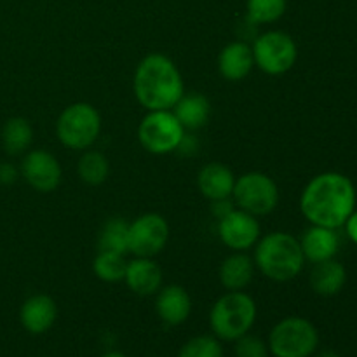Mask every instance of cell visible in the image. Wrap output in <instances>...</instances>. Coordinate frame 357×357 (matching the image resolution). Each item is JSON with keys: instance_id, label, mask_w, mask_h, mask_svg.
I'll list each match as a JSON object with an SVG mask.
<instances>
[{"instance_id": "obj_1", "label": "cell", "mask_w": 357, "mask_h": 357, "mask_svg": "<svg viewBox=\"0 0 357 357\" xmlns=\"http://www.w3.org/2000/svg\"><path fill=\"white\" fill-rule=\"evenodd\" d=\"M356 209V187L342 173L314 176L300 195V211L310 225L340 229Z\"/></svg>"}, {"instance_id": "obj_2", "label": "cell", "mask_w": 357, "mask_h": 357, "mask_svg": "<svg viewBox=\"0 0 357 357\" xmlns=\"http://www.w3.org/2000/svg\"><path fill=\"white\" fill-rule=\"evenodd\" d=\"M132 91L146 112L171 110L185 94L183 77L173 59L162 52H150L136 66Z\"/></svg>"}, {"instance_id": "obj_3", "label": "cell", "mask_w": 357, "mask_h": 357, "mask_svg": "<svg viewBox=\"0 0 357 357\" xmlns=\"http://www.w3.org/2000/svg\"><path fill=\"white\" fill-rule=\"evenodd\" d=\"M255 267L274 282L293 281L303 271L300 241L288 232L265 234L255 244Z\"/></svg>"}, {"instance_id": "obj_4", "label": "cell", "mask_w": 357, "mask_h": 357, "mask_svg": "<svg viewBox=\"0 0 357 357\" xmlns=\"http://www.w3.org/2000/svg\"><path fill=\"white\" fill-rule=\"evenodd\" d=\"M257 302L246 291H227L209 312V326L220 342H236L248 335L257 321Z\"/></svg>"}, {"instance_id": "obj_5", "label": "cell", "mask_w": 357, "mask_h": 357, "mask_svg": "<svg viewBox=\"0 0 357 357\" xmlns=\"http://www.w3.org/2000/svg\"><path fill=\"white\" fill-rule=\"evenodd\" d=\"M267 347L274 357H312L319 347V331L305 317H284L268 333Z\"/></svg>"}, {"instance_id": "obj_6", "label": "cell", "mask_w": 357, "mask_h": 357, "mask_svg": "<svg viewBox=\"0 0 357 357\" xmlns=\"http://www.w3.org/2000/svg\"><path fill=\"white\" fill-rule=\"evenodd\" d=\"M101 132V115L86 101L72 103L56 121V136L70 150H89Z\"/></svg>"}, {"instance_id": "obj_7", "label": "cell", "mask_w": 357, "mask_h": 357, "mask_svg": "<svg viewBox=\"0 0 357 357\" xmlns=\"http://www.w3.org/2000/svg\"><path fill=\"white\" fill-rule=\"evenodd\" d=\"M187 131L173 110H150L138 126L139 145L153 155L176 152Z\"/></svg>"}, {"instance_id": "obj_8", "label": "cell", "mask_w": 357, "mask_h": 357, "mask_svg": "<svg viewBox=\"0 0 357 357\" xmlns=\"http://www.w3.org/2000/svg\"><path fill=\"white\" fill-rule=\"evenodd\" d=\"M232 201L237 208L257 218L271 215L279 204V187L268 174L250 171L236 178Z\"/></svg>"}, {"instance_id": "obj_9", "label": "cell", "mask_w": 357, "mask_h": 357, "mask_svg": "<svg viewBox=\"0 0 357 357\" xmlns=\"http://www.w3.org/2000/svg\"><path fill=\"white\" fill-rule=\"evenodd\" d=\"M255 66L267 75H284L295 66L298 47L293 37L286 31L271 30L258 35L253 45Z\"/></svg>"}, {"instance_id": "obj_10", "label": "cell", "mask_w": 357, "mask_h": 357, "mask_svg": "<svg viewBox=\"0 0 357 357\" xmlns=\"http://www.w3.org/2000/svg\"><path fill=\"white\" fill-rule=\"evenodd\" d=\"M169 225L159 213H145L129 223L128 253L142 258H152L166 248Z\"/></svg>"}, {"instance_id": "obj_11", "label": "cell", "mask_w": 357, "mask_h": 357, "mask_svg": "<svg viewBox=\"0 0 357 357\" xmlns=\"http://www.w3.org/2000/svg\"><path fill=\"white\" fill-rule=\"evenodd\" d=\"M20 174L35 192L49 194L59 187L63 169L59 160L44 149L30 150L21 160Z\"/></svg>"}, {"instance_id": "obj_12", "label": "cell", "mask_w": 357, "mask_h": 357, "mask_svg": "<svg viewBox=\"0 0 357 357\" xmlns=\"http://www.w3.org/2000/svg\"><path fill=\"white\" fill-rule=\"evenodd\" d=\"M218 237L230 251H250L261 237V227L257 216L234 208L218 220Z\"/></svg>"}, {"instance_id": "obj_13", "label": "cell", "mask_w": 357, "mask_h": 357, "mask_svg": "<svg viewBox=\"0 0 357 357\" xmlns=\"http://www.w3.org/2000/svg\"><path fill=\"white\" fill-rule=\"evenodd\" d=\"M155 312L167 326H180L192 314V296L183 286H162L155 293Z\"/></svg>"}, {"instance_id": "obj_14", "label": "cell", "mask_w": 357, "mask_h": 357, "mask_svg": "<svg viewBox=\"0 0 357 357\" xmlns=\"http://www.w3.org/2000/svg\"><path fill=\"white\" fill-rule=\"evenodd\" d=\"M58 319V305L49 295H33L20 309V323L28 333L44 335Z\"/></svg>"}, {"instance_id": "obj_15", "label": "cell", "mask_w": 357, "mask_h": 357, "mask_svg": "<svg viewBox=\"0 0 357 357\" xmlns=\"http://www.w3.org/2000/svg\"><path fill=\"white\" fill-rule=\"evenodd\" d=\"M298 241L303 258L312 265L335 258L340 248V237L337 230L328 227L310 225Z\"/></svg>"}, {"instance_id": "obj_16", "label": "cell", "mask_w": 357, "mask_h": 357, "mask_svg": "<svg viewBox=\"0 0 357 357\" xmlns=\"http://www.w3.org/2000/svg\"><path fill=\"white\" fill-rule=\"evenodd\" d=\"M162 268L152 258L135 257V260L128 261L124 282L135 295H155L162 288Z\"/></svg>"}, {"instance_id": "obj_17", "label": "cell", "mask_w": 357, "mask_h": 357, "mask_svg": "<svg viewBox=\"0 0 357 357\" xmlns=\"http://www.w3.org/2000/svg\"><path fill=\"white\" fill-rule=\"evenodd\" d=\"M253 68V49L248 42L234 40L220 51L218 72L229 82H239V80L246 79Z\"/></svg>"}, {"instance_id": "obj_18", "label": "cell", "mask_w": 357, "mask_h": 357, "mask_svg": "<svg viewBox=\"0 0 357 357\" xmlns=\"http://www.w3.org/2000/svg\"><path fill=\"white\" fill-rule=\"evenodd\" d=\"M234 185H236V176L232 169L222 162L206 164L197 174L199 192L211 202L232 199Z\"/></svg>"}, {"instance_id": "obj_19", "label": "cell", "mask_w": 357, "mask_h": 357, "mask_svg": "<svg viewBox=\"0 0 357 357\" xmlns=\"http://www.w3.org/2000/svg\"><path fill=\"white\" fill-rule=\"evenodd\" d=\"M255 261L246 251H234L222 261L218 279L227 291H244L255 278Z\"/></svg>"}, {"instance_id": "obj_20", "label": "cell", "mask_w": 357, "mask_h": 357, "mask_svg": "<svg viewBox=\"0 0 357 357\" xmlns=\"http://www.w3.org/2000/svg\"><path fill=\"white\" fill-rule=\"evenodd\" d=\"M171 110L176 115L185 131H197L208 124L209 115H211V103L201 93H185Z\"/></svg>"}, {"instance_id": "obj_21", "label": "cell", "mask_w": 357, "mask_h": 357, "mask_svg": "<svg viewBox=\"0 0 357 357\" xmlns=\"http://www.w3.org/2000/svg\"><path fill=\"white\" fill-rule=\"evenodd\" d=\"M347 282V271L335 258L321 264H314L310 272V286L321 296H335L344 289Z\"/></svg>"}, {"instance_id": "obj_22", "label": "cell", "mask_w": 357, "mask_h": 357, "mask_svg": "<svg viewBox=\"0 0 357 357\" xmlns=\"http://www.w3.org/2000/svg\"><path fill=\"white\" fill-rule=\"evenodd\" d=\"M33 142V128L24 117H10L2 128V146L7 155H21Z\"/></svg>"}, {"instance_id": "obj_23", "label": "cell", "mask_w": 357, "mask_h": 357, "mask_svg": "<svg viewBox=\"0 0 357 357\" xmlns=\"http://www.w3.org/2000/svg\"><path fill=\"white\" fill-rule=\"evenodd\" d=\"M77 174L86 185L98 187L108 180L110 160L98 150H86L77 162Z\"/></svg>"}, {"instance_id": "obj_24", "label": "cell", "mask_w": 357, "mask_h": 357, "mask_svg": "<svg viewBox=\"0 0 357 357\" xmlns=\"http://www.w3.org/2000/svg\"><path fill=\"white\" fill-rule=\"evenodd\" d=\"M129 241V222L121 216L108 218L103 223L98 236V251H115V253H128Z\"/></svg>"}, {"instance_id": "obj_25", "label": "cell", "mask_w": 357, "mask_h": 357, "mask_svg": "<svg viewBox=\"0 0 357 357\" xmlns=\"http://www.w3.org/2000/svg\"><path fill=\"white\" fill-rule=\"evenodd\" d=\"M128 260L122 253L115 251H98L93 261V271L100 281L103 282H121L124 281Z\"/></svg>"}, {"instance_id": "obj_26", "label": "cell", "mask_w": 357, "mask_h": 357, "mask_svg": "<svg viewBox=\"0 0 357 357\" xmlns=\"http://www.w3.org/2000/svg\"><path fill=\"white\" fill-rule=\"evenodd\" d=\"M288 0H246V20L251 24H271L281 20Z\"/></svg>"}, {"instance_id": "obj_27", "label": "cell", "mask_w": 357, "mask_h": 357, "mask_svg": "<svg viewBox=\"0 0 357 357\" xmlns=\"http://www.w3.org/2000/svg\"><path fill=\"white\" fill-rule=\"evenodd\" d=\"M178 357H223L222 342L215 335H199L180 349Z\"/></svg>"}, {"instance_id": "obj_28", "label": "cell", "mask_w": 357, "mask_h": 357, "mask_svg": "<svg viewBox=\"0 0 357 357\" xmlns=\"http://www.w3.org/2000/svg\"><path fill=\"white\" fill-rule=\"evenodd\" d=\"M236 356L237 357H268V347L261 338L255 335H244L236 340Z\"/></svg>"}, {"instance_id": "obj_29", "label": "cell", "mask_w": 357, "mask_h": 357, "mask_svg": "<svg viewBox=\"0 0 357 357\" xmlns=\"http://www.w3.org/2000/svg\"><path fill=\"white\" fill-rule=\"evenodd\" d=\"M20 176L16 166L9 162H0V185H13Z\"/></svg>"}, {"instance_id": "obj_30", "label": "cell", "mask_w": 357, "mask_h": 357, "mask_svg": "<svg viewBox=\"0 0 357 357\" xmlns=\"http://www.w3.org/2000/svg\"><path fill=\"white\" fill-rule=\"evenodd\" d=\"M236 208L232 199H222V201H213L211 202V213L216 220L223 218L225 215H229L232 209Z\"/></svg>"}, {"instance_id": "obj_31", "label": "cell", "mask_w": 357, "mask_h": 357, "mask_svg": "<svg viewBox=\"0 0 357 357\" xmlns=\"http://www.w3.org/2000/svg\"><path fill=\"white\" fill-rule=\"evenodd\" d=\"M345 230H347V236L351 237V241L354 244H357V211L354 209V213H352L351 216H349V220L345 222Z\"/></svg>"}, {"instance_id": "obj_32", "label": "cell", "mask_w": 357, "mask_h": 357, "mask_svg": "<svg viewBox=\"0 0 357 357\" xmlns=\"http://www.w3.org/2000/svg\"><path fill=\"white\" fill-rule=\"evenodd\" d=\"M317 357H342V356L337 354L335 351H324V352H321V354Z\"/></svg>"}, {"instance_id": "obj_33", "label": "cell", "mask_w": 357, "mask_h": 357, "mask_svg": "<svg viewBox=\"0 0 357 357\" xmlns=\"http://www.w3.org/2000/svg\"><path fill=\"white\" fill-rule=\"evenodd\" d=\"M101 357H128V356H124L122 354V352H115V351H110V352H105L103 356Z\"/></svg>"}]
</instances>
